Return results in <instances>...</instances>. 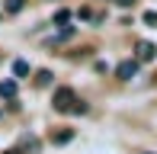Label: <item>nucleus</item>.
Segmentation results:
<instances>
[{
    "mask_svg": "<svg viewBox=\"0 0 157 154\" xmlns=\"http://www.w3.org/2000/svg\"><path fill=\"white\" fill-rule=\"evenodd\" d=\"M74 103H77V93H74L71 87H58V90H55V96H52L55 113H71V109H74Z\"/></svg>",
    "mask_w": 157,
    "mask_h": 154,
    "instance_id": "nucleus-1",
    "label": "nucleus"
},
{
    "mask_svg": "<svg viewBox=\"0 0 157 154\" xmlns=\"http://www.w3.org/2000/svg\"><path fill=\"white\" fill-rule=\"evenodd\" d=\"M157 58V45L154 42H138V45H135V61H154Z\"/></svg>",
    "mask_w": 157,
    "mask_h": 154,
    "instance_id": "nucleus-2",
    "label": "nucleus"
},
{
    "mask_svg": "<svg viewBox=\"0 0 157 154\" xmlns=\"http://www.w3.org/2000/svg\"><path fill=\"white\" fill-rule=\"evenodd\" d=\"M135 74H138V61H135V58H125V61L116 64V77H119V80H132Z\"/></svg>",
    "mask_w": 157,
    "mask_h": 154,
    "instance_id": "nucleus-3",
    "label": "nucleus"
},
{
    "mask_svg": "<svg viewBox=\"0 0 157 154\" xmlns=\"http://www.w3.org/2000/svg\"><path fill=\"white\" fill-rule=\"evenodd\" d=\"M0 100H16V80H3L0 83Z\"/></svg>",
    "mask_w": 157,
    "mask_h": 154,
    "instance_id": "nucleus-4",
    "label": "nucleus"
},
{
    "mask_svg": "<svg viewBox=\"0 0 157 154\" xmlns=\"http://www.w3.org/2000/svg\"><path fill=\"white\" fill-rule=\"evenodd\" d=\"M71 138H74V132H71V129H61V132H52V141H55V144H67Z\"/></svg>",
    "mask_w": 157,
    "mask_h": 154,
    "instance_id": "nucleus-5",
    "label": "nucleus"
},
{
    "mask_svg": "<svg viewBox=\"0 0 157 154\" xmlns=\"http://www.w3.org/2000/svg\"><path fill=\"white\" fill-rule=\"evenodd\" d=\"M13 74H16V77H26V74H29V61H13Z\"/></svg>",
    "mask_w": 157,
    "mask_h": 154,
    "instance_id": "nucleus-6",
    "label": "nucleus"
},
{
    "mask_svg": "<svg viewBox=\"0 0 157 154\" xmlns=\"http://www.w3.org/2000/svg\"><path fill=\"white\" fill-rule=\"evenodd\" d=\"M26 6V0H6V13H19Z\"/></svg>",
    "mask_w": 157,
    "mask_h": 154,
    "instance_id": "nucleus-7",
    "label": "nucleus"
},
{
    "mask_svg": "<svg viewBox=\"0 0 157 154\" xmlns=\"http://www.w3.org/2000/svg\"><path fill=\"white\" fill-rule=\"evenodd\" d=\"M35 80H39V87H48V83H52V71H39Z\"/></svg>",
    "mask_w": 157,
    "mask_h": 154,
    "instance_id": "nucleus-8",
    "label": "nucleus"
},
{
    "mask_svg": "<svg viewBox=\"0 0 157 154\" xmlns=\"http://www.w3.org/2000/svg\"><path fill=\"white\" fill-rule=\"evenodd\" d=\"M67 19H71V10H58V13H55V23H58V26H64Z\"/></svg>",
    "mask_w": 157,
    "mask_h": 154,
    "instance_id": "nucleus-9",
    "label": "nucleus"
},
{
    "mask_svg": "<svg viewBox=\"0 0 157 154\" xmlns=\"http://www.w3.org/2000/svg\"><path fill=\"white\" fill-rule=\"evenodd\" d=\"M87 109H90L87 103H83V100H77V103H74V109H71V113H77V116H83V113H87Z\"/></svg>",
    "mask_w": 157,
    "mask_h": 154,
    "instance_id": "nucleus-10",
    "label": "nucleus"
},
{
    "mask_svg": "<svg viewBox=\"0 0 157 154\" xmlns=\"http://www.w3.org/2000/svg\"><path fill=\"white\" fill-rule=\"evenodd\" d=\"M144 23H147V26H157V13H154V10L144 13Z\"/></svg>",
    "mask_w": 157,
    "mask_h": 154,
    "instance_id": "nucleus-11",
    "label": "nucleus"
},
{
    "mask_svg": "<svg viewBox=\"0 0 157 154\" xmlns=\"http://www.w3.org/2000/svg\"><path fill=\"white\" fill-rule=\"evenodd\" d=\"M116 3H119V6H132L135 0H116Z\"/></svg>",
    "mask_w": 157,
    "mask_h": 154,
    "instance_id": "nucleus-12",
    "label": "nucleus"
},
{
    "mask_svg": "<svg viewBox=\"0 0 157 154\" xmlns=\"http://www.w3.org/2000/svg\"><path fill=\"white\" fill-rule=\"evenodd\" d=\"M3 154H19V151H16V148H10V151H3Z\"/></svg>",
    "mask_w": 157,
    "mask_h": 154,
    "instance_id": "nucleus-13",
    "label": "nucleus"
},
{
    "mask_svg": "<svg viewBox=\"0 0 157 154\" xmlns=\"http://www.w3.org/2000/svg\"><path fill=\"white\" fill-rule=\"evenodd\" d=\"M144 154H151V151H144Z\"/></svg>",
    "mask_w": 157,
    "mask_h": 154,
    "instance_id": "nucleus-14",
    "label": "nucleus"
}]
</instances>
